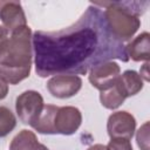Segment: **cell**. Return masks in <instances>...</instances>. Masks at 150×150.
<instances>
[{
  "instance_id": "cell-1",
  "label": "cell",
  "mask_w": 150,
  "mask_h": 150,
  "mask_svg": "<svg viewBox=\"0 0 150 150\" xmlns=\"http://www.w3.org/2000/svg\"><path fill=\"white\" fill-rule=\"evenodd\" d=\"M32 45L35 71L40 77L84 75L114 59L129 61L125 46L111 34L103 12L93 4L67 28L36 30Z\"/></svg>"
},
{
  "instance_id": "cell-2",
  "label": "cell",
  "mask_w": 150,
  "mask_h": 150,
  "mask_svg": "<svg viewBox=\"0 0 150 150\" xmlns=\"http://www.w3.org/2000/svg\"><path fill=\"white\" fill-rule=\"evenodd\" d=\"M32 29L23 26L0 43V73L8 84H18L30 75L33 63Z\"/></svg>"
},
{
  "instance_id": "cell-3",
  "label": "cell",
  "mask_w": 150,
  "mask_h": 150,
  "mask_svg": "<svg viewBox=\"0 0 150 150\" xmlns=\"http://www.w3.org/2000/svg\"><path fill=\"white\" fill-rule=\"evenodd\" d=\"M96 7H104L103 12L111 34L122 43L129 41L141 27L142 15L149 1H107L91 2Z\"/></svg>"
},
{
  "instance_id": "cell-4",
  "label": "cell",
  "mask_w": 150,
  "mask_h": 150,
  "mask_svg": "<svg viewBox=\"0 0 150 150\" xmlns=\"http://www.w3.org/2000/svg\"><path fill=\"white\" fill-rule=\"evenodd\" d=\"M45 107L43 97L36 90H26L15 100V111L23 124L33 125Z\"/></svg>"
},
{
  "instance_id": "cell-5",
  "label": "cell",
  "mask_w": 150,
  "mask_h": 150,
  "mask_svg": "<svg viewBox=\"0 0 150 150\" xmlns=\"http://www.w3.org/2000/svg\"><path fill=\"white\" fill-rule=\"evenodd\" d=\"M82 123V114L79 108L67 105L59 107L53 120V131L61 135H73Z\"/></svg>"
},
{
  "instance_id": "cell-6",
  "label": "cell",
  "mask_w": 150,
  "mask_h": 150,
  "mask_svg": "<svg viewBox=\"0 0 150 150\" xmlns=\"http://www.w3.org/2000/svg\"><path fill=\"white\" fill-rule=\"evenodd\" d=\"M121 75L120 66L114 61L103 62L89 70V82L100 91H105L112 88Z\"/></svg>"
},
{
  "instance_id": "cell-7",
  "label": "cell",
  "mask_w": 150,
  "mask_h": 150,
  "mask_svg": "<svg viewBox=\"0 0 150 150\" xmlns=\"http://www.w3.org/2000/svg\"><path fill=\"white\" fill-rule=\"evenodd\" d=\"M107 130L110 138L131 139L136 130V120L128 111H115L108 118Z\"/></svg>"
},
{
  "instance_id": "cell-8",
  "label": "cell",
  "mask_w": 150,
  "mask_h": 150,
  "mask_svg": "<svg viewBox=\"0 0 150 150\" xmlns=\"http://www.w3.org/2000/svg\"><path fill=\"white\" fill-rule=\"evenodd\" d=\"M82 88V79L77 75H55L47 82L49 94L56 98H69Z\"/></svg>"
},
{
  "instance_id": "cell-9",
  "label": "cell",
  "mask_w": 150,
  "mask_h": 150,
  "mask_svg": "<svg viewBox=\"0 0 150 150\" xmlns=\"http://www.w3.org/2000/svg\"><path fill=\"white\" fill-rule=\"evenodd\" d=\"M0 20L8 33H12L20 27L27 26V19L19 1L0 0Z\"/></svg>"
},
{
  "instance_id": "cell-10",
  "label": "cell",
  "mask_w": 150,
  "mask_h": 150,
  "mask_svg": "<svg viewBox=\"0 0 150 150\" xmlns=\"http://www.w3.org/2000/svg\"><path fill=\"white\" fill-rule=\"evenodd\" d=\"M149 49H150V35L148 32L137 35L125 46V50L129 59H131L135 62H139V61L149 62L150 59Z\"/></svg>"
},
{
  "instance_id": "cell-11",
  "label": "cell",
  "mask_w": 150,
  "mask_h": 150,
  "mask_svg": "<svg viewBox=\"0 0 150 150\" xmlns=\"http://www.w3.org/2000/svg\"><path fill=\"white\" fill-rule=\"evenodd\" d=\"M143 79L142 76L135 70H125L122 75L118 76L116 81V86L122 91L124 97H130L138 94L143 89Z\"/></svg>"
},
{
  "instance_id": "cell-12",
  "label": "cell",
  "mask_w": 150,
  "mask_h": 150,
  "mask_svg": "<svg viewBox=\"0 0 150 150\" xmlns=\"http://www.w3.org/2000/svg\"><path fill=\"white\" fill-rule=\"evenodd\" d=\"M9 150H49L46 145L41 144L34 131L23 129L12 139Z\"/></svg>"
},
{
  "instance_id": "cell-13",
  "label": "cell",
  "mask_w": 150,
  "mask_h": 150,
  "mask_svg": "<svg viewBox=\"0 0 150 150\" xmlns=\"http://www.w3.org/2000/svg\"><path fill=\"white\" fill-rule=\"evenodd\" d=\"M59 107L53 105V104H45L42 112L40 114L39 118L36 120V122L32 125V128L40 132V134H48V135H54L53 131V120H54V115L56 112Z\"/></svg>"
},
{
  "instance_id": "cell-14",
  "label": "cell",
  "mask_w": 150,
  "mask_h": 150,
  "mask_svg": "<svg viewBox=\"0 0 150 150\" xmlns=\"http://www.w3.org/2000/svg\"><path fill=\"white\" fill-rule=\"evenodd\" d=\"M125 97L124 95L122 94V91L118 89V87L115 86L105 91H101L100 94V102L101 104L107 108V109H110V110H114V109H117L123 102H124Z\"/></svg>"
},
{
  "instance_id": "cell-15",
  "label": "cell",
  "mask_w": 150,
  "mask_h": 150,
  "mask_svg": "<svg viewBox=\"0 0 150 150\" xmlns=\"http://www.w3.org/2000/svg\"><path fill=\"white\" fill-rule=\"evenodd\" d=\"M16 125L14 114L6 107L0 105V137H6Z\"/></svg>"
},
{
  "instance_id": "cell-16",
  "label": "cell",
  "mask_w": 150,
  "mask_h": 150,
  "mask_svg": "<svg viewBox=\"0 0 150 150\" xmlns=\"http://www.w3.org/2000/svg\"><path fill=\"white\" fill-rule=\"evenodd\" d=\"M148 127L149 123L145 122L137 131L136 135V141H137V145L142 149V150H149V131H148Z\"/></svg>"
},
{
  "instance_id": "cell-17",
  "label": "cell",
  "mask_w": 150,
  "mask_h": 150,
  "mask_svg": "<svg viewBox=\"0 0 150 150\" xmlns=\"http://www.w3.org/2000/svg\"><path fill=\"white\" fill-rule=\"evenodd\" d=\"M108 150H132L130 139L127 138H110L107 145Z\"/></svg>"
},
{
  "instance_id": "cell-18",
  "label": "cell",
  "mask_w": 150,
  "mask_h": 150,
  "mask_svg": "<svg viewBox=\"0 0 150 150\" xmlns=\"http://www.w3.org/2000/svg\"><path fill=\"white\" fill-rule=\"evenodd\" d=\"M8 94V83L4 80L1 73H0V100L5 98Z\"/></svg>"
},
{
  "instance_id": "cell-19",
  "label": "cell",
  "mask_w": 150,
  "mask_h": 150,
  "mask_svg": "<svg viewBox=\"0 0 150 150\" xmlns=\"http://www.w3.org/2000/svg\"><path fill=\"white\" fill-rule=\"evenodd\" d=\"M148 66H149V62H145L144 63V66H143V69H141V76H142V79L144 77V80L145 81H149V74H148Z\"/></svg>"
},
{
  "instance_id": "cell-20",
  "label": "cell",
  "mask_w": 150,
  "mask_h": 150,
  "mask_svg": "<svg viewBox=\"0 0 150 150\" xmlns=\"http://www.w3.org/2000/svg\"><path fill=\"white\" fill-rule=\"evenodd\" d=\"M8 38V30L4 27V26H0V43Z\"/></svg>"
},
{
  "instance_id": "cell-21",
  "label": "cell",
  "mask_w": 150,
  "mask_h": 150,
  "mask_svg": "<svg viewBox=\"0 0 150 150\" xmlns=\"http://www.w3.org/2000/svg\"><path fill=\"white\" fill-rule=\"evenodd\" d=\"M87 150H108V149H107V145H104V144H94V145L89 146Z\"/></svg>"
}]
</instances>
